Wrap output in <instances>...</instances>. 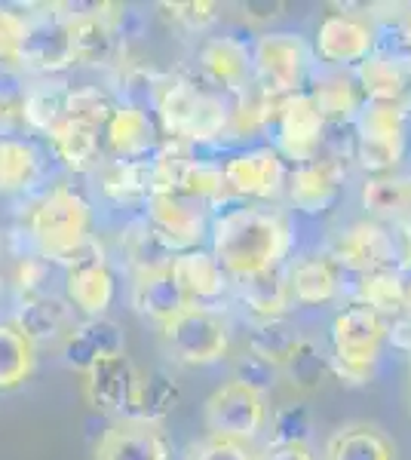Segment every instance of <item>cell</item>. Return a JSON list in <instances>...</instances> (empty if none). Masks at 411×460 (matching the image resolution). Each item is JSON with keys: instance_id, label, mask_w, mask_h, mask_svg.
<instances>
[{"instance_id": "cell-41", "label": "cell", "mask_w": 411, "mask_h": 460, "mask_svg": "<svg viewBox=\"0 0 411 460\" xmlns=\"http://www.w3.org/2000/svg\"><path fill=\"white\" fill-rule=\"evenodd\" d=\"M37 368V350L16 325L0 323V390H16Z\"/></svg>"}, {"instance_id": "cell-24", "label": "cell", "mask_w": 411, "mask_h": 460, "mask_svg": "<svg viewBox=\"0 0 411 460\" xmlns=\"http://www.w3.org/2000/svg\"><path fill=\"white\" fill-rule=\"evenodd\" d=\"M104 151L114 160H145L154 154V147L163 142V132L156 126L151 111H141L132 105H117L114 117L102 132Z\"/></svg>"}, {"instance_id": "cell-50", "label": "cell", "mask_w": 411, "mask_h": 460, "mask_svg": "<svg viewBox=\"0 0 411 460\" xmlns=\"http://www.w3.org/2000/svg\"><path fill=\"white\" fill-rule=\"evenodd\" d=\"M258 455L261 451H255V445L219 439V436H206V439L188 445V455H184V460H258Z\"/></svg>"}, {"instance_id": "cell-53", "label": "cell", "mask_w": 411, "mask_h": 460, "mask_svg": "<svg viewBox=\"0 0 411 460\" xmlns=\"http://www.w3.org/2000/svg\"><path fill=\"white\" fill-rule=\"evenodd\" d=\"M258 460H317L310 445H264Z\"/></svg>"}, {"instance_id": "cell-8", "label": "cell", "mask_w": 411, "mask_h": 460, "mask_svg": "<svg viewBox=\"0 0 411 460\" xmlns=\"http://www.w3.org/2000/svg\"><path fill=\"white\" fill-rule=\"evenodd\" d=\"M56 13L68 22L74 68H104L114 71L123 58L117 37V6L121 4H52Z\"/></svg>"}, {"instance_id": "cell-29", "label": "cell", "mask_w": 411, "mask_h": 460, "mask_svg": "<svg viewBox=\"0 0 411 460\" xmlns=\"http://www.w3.org/2000/svg\"><path fill=\"white\" fill-rule=\"evenodd\" d=\"M350 301L375 310L390 323L393 316L406 314L411 307V277L408 267L399 270H375L350 279Z\"/></svg>"}, {"instance_id": "cell-48", "label": "cell", "mask_w": 411, "mask_h": 460, "mask_svg": "<svg viewBox=\"0 0 411 460\" xmlns=\"http://www.w3.org/2000/svg\"><path fill=\"white\" fill-rule=\"evenodd\" d=\"M77 335L86 341L89 350H93L99 359L104 356H121L126 353V335L121 329V323H114L111 316H99V319H80L77 325Z\"/></svg>"}, {"instance_id": "cell-9", "label": "cell", "mask_w": 411, "mask_h": 460, "mask_svg": "<svg viewBox=\"0 0 411 460\" xmlns=\"http://www.w3.org/2000/svg\"><path fill=\"white\" fill-rule=\"evenodd\" d=\"M221 172L234 199H240V203L276 206L282 199L289 166L276 154L273 145H246V147H234L221 160Z\"/></svg>"}, {"instance_id": "cell-2", "label": "cell", "mask_w": 411, "mask_h": 460, "mask_svg": "<svg viewBox=\"0 0 411 460\" xmlns=\"http://www.w3.org/2000/svg\"><path fill=\"white\" fill-rule=\"evenodd\" d=\"M25 225L37 255L52 261L58 270L108 258V246L95 230L93 199L74 181H58L43 190L34 199Z\"/></svg>"}, {"instance_id": "cell-18", "label": "cell", "mask_w": 411, "mask_h": 460, "mask_svg": "<svg viewBox=\"0 0 411 460\" xmlns=\"http://www.w3.org/2000/svg\"><path fill=\"white\" fill-rule=\"evenodd\" d=\"M13 325L37 347H58L80 323L77 310L71 307L62 292L47 295H28L19 298L16 310H13Z\"/></svg>"}, {"instance_id": "cell-23", "label": "cell", "mask_w": 411, "mask_h": 460, "mask_svg": "<svg viewBox=\"0 0 411 460\" xmlns=\"http://www.w3.org/2000/svg\"><path fill=\"white\" fill-rule=\"evenodd\" d=\"M230 301L246 310L249 319H282L295 310L286 267L258 270L249 277L230 279Z\"/></svg>"}, {"instance_id": "cell-38", "label": "cell", "mask_w": 411, "mask_h": 460, "mask_svg": "<svg viewBox=\"0 0 411 460\" xmlns=\"http://www.w3.org/2000/svg\"><path fill=\"white\" fill-rule=\"evenodd\" d=\"M356 138L362 142H380L408 151L411 147V111L408 105H380L365 102L360 117L353 120Z\"/></svg>"}, {"instance_id": "cell-43", "label": "cell", "mask_w": 411, "mask_h": 460, "mask_svg": "<svg viewBox=\"0 0 411 460\" xmlns=\"http://www.w3.org/2000/svg\"><path fill=\"white\" fill-rule=\"evenodd\" d=\"M117 95L99 84H74L68 86V102H65V117L77 123H86L93 129L104 132V126L117 111Z\"/></svg>"}, {"instance_id": "cell-30", "label": "cell", "mask_w": 411, "mask_h": 460, "mask_svg": "<svg viewBox=\"0 0 411 460\" xmlns=\"http://www.w3.org/2000/svg\"><path fill=\"white\" fill-rule=\"evenodd\" d=\"M308 95L326 123H353L365 105L360 86L353 80V71L338 68H317L308 86Z\"/></svg>"}, {"instance_id": "cell-22", "label": "cell", "mask_w": 411, "mask_h": 460, "mask_svg": "<svg viewBox=\"0 0 411 460\" xmlns=\"http://www.w3.org/2000/svg\"><path fill=\"white\" fill-rule=\"evenodd\" d=\"M169 273L175 277V283L182 286L184 298L191 304H203V307H221V301L230 298V277L228 270L219 264V258L212 255L206 246L178 252L172 258Z\"/></svg>"}, {"instance_id": "cell-3", "label": "cell", "mask_w": 411, "mask_h": 460, "mask_svg": "<svg viewBox=\"0 0 411 460\" xmlns=\"http://www.w3.org/2000/svg\"><path fill=\"white\" fill-rule=\"evenodd\" d=\"M154 117L163 138L197 147L224 145L230 117V99L206 84L200 74L163 71V80L154 95Z\"/></svg>"}, {"instance_id": "cell-25", "label": "cell", "mask_w": 411, "mask_h": 460, "mask_svg": "<svg viewBox=\"0 0 411 460\" xmlns=\"http://www.w3.org/2000/svg\"><path fill=\"white\" fill-rule=\"evenodd\" d=\"M93 460H172V442L160 427L114 420L95 442Z\"/></svg>"}, {"instance_id": "cell-15", "label": "cell", "mask_w": 411, "mask_h": 460, "mask_svg": "<svg viewBox=\"0 0 411 460\" xmlns=\"http://www.w3.org/2000/svg\"><path fill=\"white\" fill-rule=\"evenodd\" d=\"M145 218L156 227V234L169 243L172 252L203 249L212 227V209L184 194H154L147 199Z\"/></svg>"}, {"instance_id": "cell-19", "label": "cell", "mask_w": 411, "mask_h": 460, "mask_svg": "<svg viewBox=\"0 0 411 460\" xmlns=\"http://www.w3.org/2000/svg\"><path fill=\"white\" fill-rule=\"evenodd\" d=\"M286 277L291 288V301L298 307H328L344 295V270L332 255L323 252H304L286 264Z\"/></svg>"}, {"instance_id": "cell-16", "label": "cell", "mask_w": 411, "mask_h": 460, "mask_svg": "<svg viewBox=\"0 0 411 460\" xmlns=\"http://www.w3.org/2000/svg\"><path fill=\"white\" fill-rule=\"evenodd\" d=\"M344 181L347 169L335 166L328 160L304 163V166H289L282 199L289 209L304 218H326L328 212L338 209L344 197Z\"/></svg>"}, {"instance_id": "cell-28", "label": "cell", "mask_w": 411, "mask_h": 460, "mask_svg": "<svg viewBox=\"0 0 411 460\" xmlns=\"http://www.w3.org/2000/svg\"><path fill=\"white\" fill-rule=\"evenodd\" d=\"M47 145H49L52 157L62 163L71 175H95L102 169V163L108 160L102 132L86 123L71 120V117H65V120L49 132Z\"/></svg>"}, {"instance_id": "cell-55", "label": "cell", "mask_w": 411, "mask_h": 460, "mask_svg": "<svg viewBox=\"0 0 411 460\" xmlns=\"http://www.w3.org/2000/svg\"><path fill=\"white\" fill-rule=\"evenodd\" d=\"M402 31H406V40L411 49V4H406V10H402Z\"/></svg>"}, {"instance_id": "cell-35", "label": "cell", "mask_w": 411, "mask_h": 460, "mask_svg": "<svg viewBox=\"0 0 411 460\" xmlns=\"http://www.w3.org/2000/svg\"><path fill=\"white\" fill-rule=\"evenodd\" d=\"M323 460H396V445L378 424H344L326 439Z\"/></svg>"}, {"instance_id": "cell-45", "label": "cell", "mask_w": 411, "mask_h": 460, "mask_svg": "<svg viewBox=\"0 0 411 460\" xmlns=\"http://www.w3.org/2000/svg\"><path fill=\"white\" fill-rule=\"evenodd\" d=\"M228 372H230L228 381L243 384V387L255 390V393H261V396H267V393H273V390H276V384L282 381L280 368L271 366V362H267V359H261V356H255L252 350H246V347H243L240 353L230 356Z\"/></svg>"}, {"instance_id": "cell-56", "label": "cell", "mask_w": 411, "mask_h": 460, "mask_svg": "<svg viewBox=\"0 0 411 460\" xmlns=\"http://www.w3.org/2000/svg\"><path fill=\"white\" fill-rule=\"evenodd\" d=\"M408 175V188H411V172H406Z\"/></svg>"}, {"instance_id": "cell-46", "label": "cell", "mask_w": 411, "mask_h": 460, "mask_svg": "<svg viewBox=\"0 0 411 460\" xmlns=\"http://www.w3.org/2000/svg\"><path fill=\"white\" fill-rule=\"evenodd\" d=\"M31 80L13 62H0V126H22Z\"/></svg>"}, {"instance_id": "cell-57", "label": "cell", "mask_w": 411, "mask_h": 460, "mask_svg": "<svg viewBox=\"0 0 411 460\" xmlns=\"http://www.w3.org/2000/svg\"><path fill=\"white\" fill-rule=\"evenodd\" d=\"M408 362H411V356H408Z\"/></svg>"}, {"instance_id": "cell-37", "label": "cell", "mask_w": 411, "mask_h": 460, "mask_svg": "<svg viewBox=\"0 0 411 460\" xmlns=\"http://www.w3.org/2000/svg\"><path fill=\"white\" fill-rule=\"evenodd\" d=\"M280 375H282V381L289 384L291 393H298V396H313V393H319L326 387L328 377H335L332 353H328V347L319 344L317 338L304 335L295 344V350L289 353V359L282 362Z\"/></svg>"}, {"instance_id": "cell-39", "label": "cell", "mask_w": 411, "mask_h": 460, "mask_svg": "<svg viewBox=\"0 0 411 460\" xmlns=\"http://www.w3.org/2000/svg\"><path fill=\"white\" fill-rule=\"evenodd\" d=\"M304 338V332L291 323L289 316L282 319H246V350H252L271 366L282 368L295 344Z\"/></svg>"}, {"instance_id": "cell-11", "label": "cell", "mask_w": 411, "mask_h": 460, "mask_svg": "<svg viewBox=\"0 0 411 460\" xmlns=\"http://www.w3.org/2000/svg\"><path fill=\"white\" fill-rule=\"evenodd\" d=\"M16 65L28 77L56 80L74 68V49L68 22L56 13V6H40V13H28L25 34L19 40Z\"/></svg>"}, {"instance_id": "cell-1", "label": "cell", "mask_w": 411, "mask_h": 460, "mask_svg": "<svg viewBox=\"0 0 411 460\" xmlns=\"http://www.w3.org/2000/svg\"><path fill=\"white\" fill-rule=\"evenodd\" d=\"M295 221L280 206L228 203L212 215L206 249L219 258L230 279L286 267L295 255Z\"/></svg>"}, {"instance_id": "cell-6", "label": "cell", "mask_w": 411, "mask_h": 460, "mask_svg": "<svg viewBox=\"0 0 411 460\" xmlns=\"http://www.w3.org/2000/svg\"><path fill=\"white\" fill-rule=\"evenodd\" d=\"M252 68H255L258 86L280 99H289V95L308 93L319 62L308 34L271 28V31H261L252 43Z\"/></svg>"}, {"instance_id": "cell-54", "label": "cell", "mask_w": 411, "mask_h": 460, "mask_svg": "<svg viewBox=\"0 0 411 460\" xmlns=\"http://www.w3.org/2000/svg\"><path fill=\"white\" fill-rule=\"evenodd\" d=\"M399 240H402V252H406V264H411V218L406 225H399Z\"/></svg>"}, {"instance_id": "cell-7", "label": "cell", "mask_w": 411, "mask_h": 460, "mask_svg": "<svg viewBox=\"0 0 411 460\" xmlns=\"http://www.w3.org/2000/svg\"><path fill=\"white\" fill-rule=\"evenodd\" d=\"M326 252L338 261L347 279L362 277V273L399 270V267H406L399 227L380 225V221H371L365 215L350 221V225H344L341 230H335Z\"/></svg>"}, {"instance_id": "cell-36", "label": "cell", "mask_w": 411, "mask_h": 460, "mask_svg": "<svg viewBox=\"0 0 411 460\" xmlns=\"http://www.w3.org/2000/svg\"><path fill=\"white\" fill-rule=\"evenodd\" d=\"M182 405V384L166 368H147L138 375L136 405H132V418L147 427H163L172 418V411Z\"/></svg>"}, {"instance_id": "cell-49", "label": "cell", "mask_w": 411, "mask_h": 460, "mask_svg": "<svg viewBox=\"0 0 411 460\" xmlns=\"http://www.w3.org/2000/svg\"><path fill=\"white\" fill-rule=\"evenodd\" d=\"M58 267L47 261L43 255H28L22 258L19 267H16V286H19V295L28 298V295H47V292H56L52 288V277H56Z\"/></svg>"}, {"instance_id": "cell-47", "label": "cell", "mask_w": 411, "mask_h": 460, "mask_svg": "<svg viewBox=\"0 0 411 460\" xmlns=\"http://www.w3.org/2000/svg\"><path fill=\"white\" fill-rule=\"evenodd\" d=\"M156 10L166 16L172 25H178L188 34H206L212 25H219L221 6L212 0H182V4H160Z\"/></svg>"}, {"instance_id": "cell-33", "label": "cell", "mask_w": 411, "mask_h": 460, "mask_svg": "<svg viewBox=\"0 0 411 460\" xmlns=\"http://www.w3.org/2000/svg\"><path fill=\"white\" fill-rule=\"evenodd\" d=\"M47 175V157L28 136H0V194H25Z\"/></svg>"}, {"instance_id": "cell-10", "label": "cell", "mask_w": 411, "mask_h": 460, "mask_svg": "<svg viewBox=\"0 0 411 460\" xmlns=\"http://www.w3.org/2000/svg\"><path fill=\"white\" fill-rule=\"evenodd\" d=\"M267 420H271L267 396L237 381H224L221 387H215L203 405L206 436H219V439L255 445L258 436L267 429Z\"/></svg>"}, {"instance_id": "cell-17", "label": "cell", "mask_w": 411, "mask_h": 460, "mask_svg": "<svg viewBox=\"0 0 411 460\" xmlns=\"http://www.w3.org/2000/svg\"><path fill=\"white\" fill-rule=\"evenodd\" d=\"M197 74L228 99L240 95L255 80L252 68V43L240 34H209L197 47Z\"/></svg>"}, {"instance_id": "cell-52", "label": "cell", "mask_w": 411, "mask_h": 460, "mask_svg": "<svg viewBox=\"0 0 411 460\" xmlns=\"http://www.w3.org/2000/svg\"><path fill=\"white\" fill-rule=\"evenodd\" d=\"M237 10H240V19L246 22V25L258 28V34H261V31H271L273 22H280L282 16H286L289 4H267V0H249V4H240Z\"/></svg>"}, {"instance_id": "cell-42", "label": "cell", "mask_w": 411, "mask_h": 460, "mask_svg": "<svg viewBox=\"0 0 411 460\" xmlns=\"http://www.w3.org/2000/svg\"><path fill=\"white\" fill-rule=\"evenodd\" d=\"M178 194L209 206L212 215L224 209L228 203H234V197H230V190H228V181H224V172H221V160H206V157H200V154L191 160Z\"/></svg>"}, {"instance_id": "cell-4", "label": "cell", "mask_w": 411, "mask_h": 460, "mask_svg": "<svg viewBox=\"0 0 411 460\" xmlns=\"http://www.w3.org/2000/svg\"><path fill=\"white\" fill-rule=\"evenodd\" d=\"M387 347V319L362 304H344L328 325L332 375L347 387H365L375 377Z\"/></svg>"}, {"instance_id": "cell-44", "label": "cell", "mask_w": 411, "mask_h": 460, "mask_svg": "<svg viewBox=\"0 0 411 460\" xmlns=\"http://www.w3.org/2000/svg\"><path fill=\"white\" fill-rule=\"evenodd\" d=\"M267 424V445H310L313 439V411L304 399L276 405Z\"/></svg>"}, {"instance_id": "cell-21", "label": "cell", "mask_w": 411, "mask_h": 460, "mask_svg": "<svg viewBox=\"0 0 411 460\" xmlns=\"http://www.w3.org/2000/svg\"><path fill=\"white\" fill-rule=\"evenodd\" d=\"M114 255L126 264L130 279H136V277H147V273L169 270L175 252L156 234V227L145 218V212H138L123 218V225L117 227Z\"/></svg>"}, {"instance_id": "cell-58", "label": "cell", "mask_w": 411, "mask_h": 460, "mask_svg": "<svg viewBox=\"0 0 411 460\" xmlns=\"http://www.w3.org/2000/svg\"><path fill=\"white\" fill-rule=\"evenodd\" d=\"M408 111H411V105H408Z\"/></svg>"}, {"instance_id": "cell-26", "label": "cell", "mask_w": 411, "mask_h": 460, "mask_svg": "<svg viewBox=\"0 0 411 460\" xmlns=\"http://www.w3.org/2000/svg\"><path fill=\"white\" fill-rule=\"evenodd\" d=\"M93 178L104 203L121 206V209H145L147 199L154 197V178L147 157L145 160L108 157Z\"/></svg>"}, {"instance_id": "cell-51", "label": "cell", "mask_w": 411, "mask_h": 460, "mask_svg": "<svg viewBox=\"0 0 411 460\" xmlns=\"http://www.w3.org/2000/svg\"><path fill=\"white\" fill-rule=\"evenodd\" d=\"M25 22H28V13H19V6L0 4V62L16 65L19 40H22V34H25Z\"/></svg>"}, {"instance_id": "cell-32", "label": "cell", "mask_w": 411, "mask_h": 460, "mask_svg": "<svg viewBox=\"0 0 411 460\" xmlns=\"http://www.w3.org/2000/svg\"><path fill=\"white\" fill-rule=\"evenodd\" d=\"M353 80L365 102L380 105H411V68L387 56L371 53L353 68Z\"/></svg>"}, {"instance_id": "cell-12", "label": "cell", "mask_w": 411, "mask_h": 460, "mask_svg": "<svg viewBox=\"0 0 411 460\" xmlns=\"http://www.w3.org/2000/svg\"><path fill=\"white\" fill-rule=\"evenodd\" d=\"M313 53L319 68L353 71L365 58L375 53V25L369 13H353L350 6L326 13L313 28Z\"/></svg>"}, {"instance_id": "cell-14", "label": "cell", "mask_w": 411, "mask_h": 460, "mask_svg": "<svg viewBox=\"0 0 411 460\" xmlns=\"http://www.w3.org/2000/svg\"><path fill=\"white\" fill-rule=\"evenodd\" d=\"M138 375L141 372L136 368V362L126 353L104 356L86 375H80L84 377L80 387H84L86 405L111 420H130L132 405H136Z\"/></svg>"}, {"instance_id": "cell-13", "label": "cell", "mask_w": 411, "mask_h": 460, "mask_svg": "<svg viewBox=\"0 0 411 460\" xmlns=\"http://www.w3.org/2000/svg\"><path fill=\"white\" fill-rule=\"evenodd\" d=\"M273 147L289 166H304V163H317L323 154L326 138V120L310 102L308 93H298L282 99L280 114L273 123Z\"/></svg>"}, {"instance_id": "cell-5", "label": "cell", "mask_w": 411, "mask_h": 460, "mask_svg": "<svg viewBox=\"0 0 411 460\" xmlns=\"http://www.w3.org/2000/svg\"><path fill=\"white\" fill-rule=\"evenodd\" d=\"M160 344L172 362L188 368H209L230 359L234 325L221 307L188 304L182 314L160 325Z\"/></svg>"}, {"instance_id": "cell-27", "label": "cell", "mask_w": 411, "mask_h": 460, "mask_svg": "<svg viewBox=\"0 0 411 460\" xmlns=\"http://www.w3.org/2000/svg\"><path fill=\"white\" fill-rule=\"evenodd\" d=\"M282 99L273 93H267L264 86H258L252 80L240 95L230 99V117H228V132H224V145L246 147L252 138H261L264 132L273 129L276 114H280Z\"/></svg>"}, {"instance_id": "cell-34", "label": "cell", "mask_w": 411, "mask_h": 460, "mask_svg": "<svg viewBox=\"0 0 411 460\" xmlns=\"http://www.w3.org/2000/svg\"><path fill=\"white\" fill-rule=\"evenodd\" d=\"M182 286L175 283L169 270L160 273H147V277H136L130 283V307L136 310L141 319L154 323L160 329L163 323H169L175 314H182L188 307Z\"/></svg>"}, {"instance_id": "cell-40", "label": "cell", "mask_w": 411, "mask_h": 460, "mask_svg": "<svg viewBox=\"0 0 411 460\" xmlns=\"http://www.w3.org/2000/svg\"><path fill=\"white\" fill-rule=\"evenodd\" d=\"M65 102H68V84H58V80H31L25 111H22V126L31 136L47 138L65 120Z\"/></svg>"}, {"instance_id": "cell-31", "label": "cell", "mask_w": 411, "mask_h": 460, "mask_svg": "<svg viewBox=\"0 0 411 460\" xmlns=\"http://www.w3.org/2000/svg\"><path fill=\"white\" fill-rule=\"evenodd\" d=\"M360 206L365 218L399 227L411 218V188L406 172L365 175L360 184Z\"/></svg>"}, {"instance_id": "cell-20", "label": "cell", "mask_w": 411, "mask_h": 460, "mask_svg": "<svg viewBox=\"0 0 411 460\" xmlns=\"http://www.w3.org/2000/svg\"><path fill=\"white\" fill-rule=\"evenodd\" d=\"M62 295L77 310L80 319L108 316L117 301V270L111 258L84 261L62 270Z\"/></svg>"}]
</instances>
